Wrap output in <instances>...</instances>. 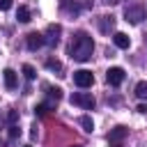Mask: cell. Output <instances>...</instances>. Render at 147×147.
<instances>
[{
	"mask_svg": "<svg viewBox=\"0 0 147 147\" xmlns=\"http://www.w3.org/2000/svg\"><path fill=\"white\" fill-rule=\"evenodd\" d=\"M92 53H94V41H92V37H90L87 32H76L74 39H71V44H69V55H71V60H76V62H87V60L92 57Z\"/></svg>",
	"mask_w": 147,
	"mask_h": 147,
	"instance_id": "obj_1",
	"label": "cell"
},
{
	"mask_svg": "<svg viewBox=\"0 0 147 147\" xmlns=\"http://www.w3.org/2000/svg\"><path fill=\"white\" fill-rule=\"evenodd\" d=\"M71 103L83 108V110H92L94 108V96L90 92H74L71 94Z\"/></svg>",
	"mask_w": 147,
	"mask_h": 147,
	"instance_id": "obj_2",
	"label": "cell"
},
{
	"mask_svg": "<svg viewBox=\"0 0 147 147\" xmlns=\"http://www.w3.org/2000/svg\"><path fill=\"white\" fill-rule=\"evenodd\" d=\"M124 18L129 21V23H140L142 18H145V9L140 7V5H131V7H126L124 9Z\"/></svg>",
	"mask_w": 147,
	"mask_h": 147,
	"instance_id": "obj_3",
	"label": "cell"
},
{
	"mask_svg": "<svg viewBox=\"0 0 147 147\" xmlns=\"http://www.w3.org/2000/svg\"><path fill=\"white\" fill-rule=\"evenodd\" d=\"M74 83H76L78 87H92L94 76H92V71H87V69H78V71H74Z\"/></svg>",
	"mask_w": 147,
	"mask_h": 147,
	"instance_id": "obj_4",
	"label": "cell"
},
{
	"mask_svg": "<svg viewBox=\"0 0 147 147\" xmlns=\"http://www.w3.org/2000/svg\"><path fill=\"white\" fill-rule=\"evenodd\" d=\"M60 32H62V28H60L57 23H51V25L46 28V34H44V41H46L48 46H55V44L60 41Z\"/></svg>",
	"mask_w": 147,
	"mask_h": 147,
	"instance_id": "obj_5",
	"label": "cell"
},
{
	"mask_svg": "<svg viewBox=\"0 0 147 147\" xmlns=\"http://www.w3.org/2000/svg\"><path fill=\"white\" fill-rule=\"evenodd\" d=\"M106 80H108L113 87L122 85V80H124V69H122V67H110V69L106 71Z\"/></svg>",
	"mask_w": 147,
	"mask_h": 147,
	"instance_id": "obj_6",
	"label": "cell"
},
{
	"mask_svg": "<svg viewBox=\"0 0 147 147\" xmlns=\"http://www.w3.org/2000/svg\"><path fill=\"white\" fill-rule=\"evenodd\" d=\"M25 44H28L30 51H37V48H41L46 41H44V34H39V32H30V34L25 37Z\"/></svg>",
	"mask_w": 147,
	"mask_h": 147,
	"instance_id": "obj_7",
	"label": "cell"
},
{
	"mask_svg": "<svg viewBox=\"0 0 147 147\" xmlns=\"http://www.w3.org/2000/svg\"><path fill=\"white\" fill-rule=\"evenodd\" d=\"M2 78H5V87H7V90H16L18 80H16V71H14V69H5V71H2Z\"/></svg>",
	"mask_w": 147,
	"mask_h": 147,
	"instance_id": "obj_8",
	"label": "cell"
},
{
	"mask_svg": "<svg viewBox=\"0 0 147 147\" xmlns=\"http://www.w3.org/2000/svg\"><path fill=\"white\" fill-rule=\"evenodd\" d=\"M126 136H129V129H126V126H115V129L108 133V140H110V142H119V140H124Z\"/></svg>",
	"mask_w": 147,
	"mask_h": 147,
	"instance_id": "obj_9",
	"label": "cell"
},
{
	"mask_svg": "<svg viewBox=\"0 0 147 147\" xmlns=\"http://www.w3.org/2000/svg\"><path fill=\"white\" fill-rule=\"evenodd\" d=\"M113 41H115L117 48H129V44H131L129 34H124V32H115V34H113Z\"/></svg>",
	"mask_w": 147,
	"mask_h": 147,
	"instance_id": "obj_10",
	"label": "cell"
},
{
	"mask_svg": "<svg viewBox=\"0 0 147 147\" xmlns=\"http://www.w3.org/2000/svg\"><path fill=\"white\" fill-rule=\"evenodd\" d=\"M16 18H18L21 23H28V21H32V16H30V9H28V7H18V11H16Z\"/></svg>",
	"mask_w": 147,
	"mask_h": 147,
	"instance_id": "obj_11",
	"label": "cell"
},
{
	"mask_svg": "<svg viewBox=\"0 0 147 147\" xmlns=\"http://www.w3.org/2000/svg\"><path fill=\"white\" fill-rule=\"evenodd\" d=\"M113 25H115V21H113V16H101V23H99V28H101V32H108V30H113Z\"/></svg>",
	"mask_w": 147,
	"mask_h": 147,
	"instance_id": "obj_12",
	"label": "cell"
},
{
	"mask_svg": "<svg viewBox=\"0 0 147 147\" xmlns=\"http://www.w3.org/2000/svg\"><path fill=\"white\" fill-rule=\"evenodd\" d=\"M46 92H48V96H51L55 103L62 99V90H60V87H46Z\"/></svg>",
	"mask_w": 147,
	"mask_h": 147,
	"instance_id": "obj_13",
	"label": "cell"
},
{
	"mask_svg": "<svg viewBox=\"0 0 147 147\" xmlns=\"http://www.w3.org/2000/svg\"><path fill=\"white\" fill-rule=\"evenodd\" d=\"M80 126H83L85 131H90V133H92V131H94V122H92V117H87V115H85V117H80Z\"/></svg>",
	"mask_w": 147,
	"mask_h": 147,
	"instance_id": "obj_14",
	"label": "cell"
},
{
	"mask_svg": "<svg viewBox=\"0 0 147 147\" xmlns=\"http://www.w3.org/2000/svg\"><path fill=\"white\" fill-rule=\"evenodd\" d=\"M136 96H140V99L147 96V83H145V80H140V83L136 85Z\"/></svg>",
	"mask_w": 147,
	"mask_h": 147,
	"instance_id": "obj_15",
	"label": "cell"
},
{
	"mask_svg": "<svg viewBox=\"0 0 147 147\" xmlns=\"http://www.w3.org/2000/svg\"><path fill=\"white\" fill-rule=\"evenodd\" d=\"M46 69H51V71H62V62H57V60H46Z\"/></svg>",
	"mask_w": 147,
	"mask_h": 147,
	"instance_id": "obj_16",
	"label": "cell"
},
{
	"mask_svg": "<svg viewBox=\"0 0 147 147\" xmlns=\"http://www.w3.org/2000/svg\"><path fill=\"white\" fill-rule=\"evenodd\" d=\"M23 74H25V78H28V80H34V76H37V74H34V69H32L30 64H23Z\"/></svg>",
	"mask_w": 147,
	"mask_h": 147,
	"instance_id": "obj_17",
	"label": "cell"
},
{
	"mask_svg": "<svg viewBox=\"0 0 147 147\" xmlns=\"http://www.w3.org/2000/svg\"><path fill=\"white\" fill-rule=\"evenodd\" d=\"M34 113H37V115H46V113H48V103H39V106L34 108Z\"/></svg>",
	"mask_w": 147,
	"mask_h": 147,
	"instance_id": "obj_18",
	"label": "cell"
},
{
	"mask_svg": "<svg viewBox=\"0 0 147 147\" xmlns=\"http://www.w3.org/2000/svg\"><path fill=\"white\" fill-rule=\"evenodd\" d=\"M16 119H18L16 110H9V113H7V122H9V126H11V124H16Z\"/></svg>",
	"mask_w": 147,
	"mask_h": 147,
	"instance_id": "obj_19",
	"label": "cell"
},
{
	"mask_svg": "<svg viewBox=\"0 0 147 147\" xmlns=\"http://www.w3.org/2000/svg\"><path fill=\"white\" fill-rule=\"evenodd\" d=\"M18 133H21V131H18V126H16V124H11V126H9V138L14 140V138H16Z\"/></svg>",
	"mask_w": 147,
	"mask_h": 147,
	"instance_id": "obj_20",
	"label": "cell"
},
{
	"mask_svg": "<svg viewBox=\"0 0 147 147\" xmlns=\"http://www.w3.org/2000/svg\"><path fill=\"white\" fill-rule=\"evenodd\" d=\"M11 7V0H0V9H9Z\"/></svg>",
	"mask_w": 147,
	"mask_h": 147,
	"instance_id": "obj_21",
	"label": "cell"
},
{
	"mask_svg": "<svg viewBox=\"0 0 147 147\" xmlns=\"http://www.w3.org/2000/svg\"><path fill=\"white\" fill-rule=\"evenodd\" d=\"M136 110H138V113H147V106H145V103H140V106H138Z\"/></svg>",
	"mask_w": 147,
	"mask_h": 147,
	"instance_id": "obj_22",
	"label": "cell"
},
{
	"mask_svg": "<svg viewBox=\"0 0 147 147\" xmlns=\"http://www.w3.org/2000/svg\"><path fill=\"white\" fill-rule=\"evenodd\" d=\"M110 147H122V145L119 142H110Z\"/></svg>",
	"mask_w": 147,
	"mask_h": 147,
	"instance_id": "obj_23",
	"label": "cell"
},
{
	"mask_svg": "<svg viewBox=\"0 0 147 147\" xmlns=\"http://www.w3.org/2000/svg\"><path fill=\"white\" fill-rule=\"evenodd\" d=\"M108 2H119V0H108Z\"/></svg>",
	"mask_w": 147,
	"mask_h": 147,
	"instance_id": "obj_24",
	"label": "cell"
},
{
	"mask_svg": "<svg viewBox=\"0 0 147 147\" xmlns=\"http://www.w3.org/2000/svg\"><path fill=\"white\" fill-rule=\"evenodd\" d=\"M25 147H30V145H25Z\"/></svg>",
	"mask_w": 147,
	"mask_h": 147,
	"instance_id": "obj_25",
	"label": "cell"
}]
</instances>
